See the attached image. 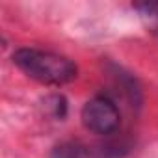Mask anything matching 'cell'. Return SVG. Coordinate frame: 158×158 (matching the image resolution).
Wrapping results in <instances>:
<instances>
[{
  "label": "cell",
  "instance_id": "7a4b0ae2",
  "mask_svg": "<svg viewBox=\"0 0 158 158\" xmlns=\"http://www.w3.org/2000/svg\"><path fill=\"white\" fill-rule=\"evenodd\" d=\"M119 110L108 97H95L88 101L82 108V123L88 130L106 136L119 128Z\"/></svg>",
  "mask_w": 158,
  "mask_h": 158
},
{
  "label": "cell",
  "instance_id": "6da1fadb",
  "mask_svg": "<svg viewBox=\"0 0 158 158\" xmlns=\"http://www.w3.org/2000/svg\"><path fill=\"white\" fill-rule=\"evenodd\" d=\"M13 63L32 80L47 86H63L76 78V65L60 54L39 48H19L13 52Z\"/></svg>",
  "mask_w": 158,
  "mask_h": 158
},
{
  "label": "cell",
  "instance_id": "3957f363",
  "mask_svg": "<svg viewBox=\"0 0 158 158\" xmlns=\"http://www.w3.org/2000/svg\"><path fill=\"white\" fill-rule=\"evenodd\" d=\"M145 28L158 37V2H139L134 6Z\"/></svg>",
  "mask_w": 158,
  "mask_h": 158
},
{
  "label": "cell",
  "instance_id": "277c9868",
  "mask_svg": "<svg viewBox=\"0 0 158 158\" xmlns=\"http://www.w3.org/2000/svg\"><path fill=\"white\" fill-rule=\"evenodd\" d=\"M78 152L80 149H76L74 145H61L56 149L54 158H78Z\"/></svg>",
  "mask_w": 158,
  "mask_h": 158
}]
</instances>
